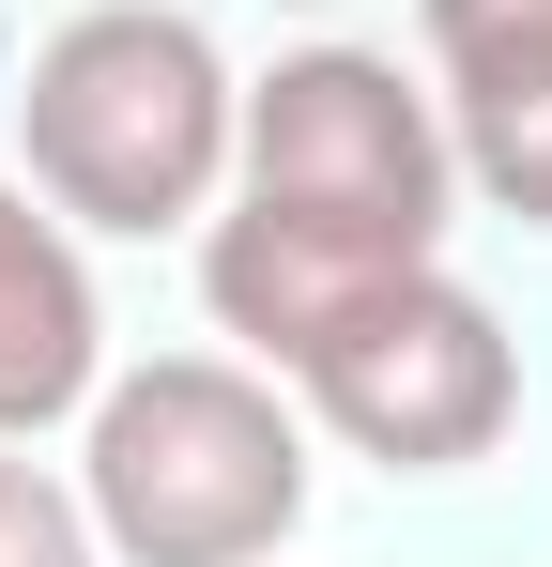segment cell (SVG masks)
<instances>
[{
	"instance_id": "1",
	"label": "cell",
	"mask_w": 552,
	"mask_h": 567,
	"mask_svg": "<svg viewBox=\"0 0 552 567\" xmlns=\"http://www.w3.org/2000/svg\"><path fill=\"white\" fill-rule=\"evenodd\" d=\"M231 123H246V78L215 62L200 16L92 0L16 78V169L62 230H184L231 199Z\"/></svg>"
},
{
	"instance_id": "2",
	"label": "cell",
	"mask_w": 552,
	"mask_h": 567,
	"mask_svg": "<svg viewBox=\"0 0 552 567\" xmlns=\"http://www.w3.org/2000/svg\"><path fill=\"white\" fill-rule=\"evenodd\" d=\"M78 506L108 567H276L307 522V414L246 353L108 369L78 414Z\"/></svg>"
},
{
	"instance_id": "3",
	"label": "cell",
	"mask_w": 552,
	"mask_h": 567,
	"mask_svg": "<svg viewBox=\"0 0 552 567\" xmlns=\"http://www.w3.org/2000/svg\"><path fill=\"white\" fill-rule=\"evenodd\" d=\"M231 199H276L338 246H384V261H446V107L415 93L384 47H292L276 78H246V123H231Z\"/></svg>"
},
{
	"instance_id": "4",
	"label": "cell",
	"mask_w": 552,
	"mask_h": 567,
	"mask_svg": "<svg viewBox=\"0 0 552 567\" xmlns=\"http://www.w3.org/2000/svg\"><path fill=\"white\" fill-rule=\"evenodd\" d=\"M292 399H307L354 461H384V475H460V461L507 445V414H522V353H507V322H491L446 261H399L354 322L307 338Z\"/></svg>"
},
{
	"instance_id": "5",
	"label": "cell",
	"mask_w": 552,
	"mask_h": 567,
	"mask_svg": "<svg viewBox=\"0 0 552 567\" xmlns=\"http://www.w3.org/2000/svg\"><path fill=\"white\" fill-rule=\"evenodd\" d=\"M108 383V307H92L78 230L31 185H0V445H47Z\"/></svg>"
},
{
	"instance_id": "6",
	"label": "cell",
	"mask_w": 552,
	"mask_h": 567,
	"mask_svg": "<svg viewBox=\"0 0 552 567\" xmlns=\"http://www.w3.org/2000/svg\"><path fill=\"white\" fill-rule=\"evenodd\" d=\"M446 154L491 215L552 230V47H507V62H460L446 78Z\"/></svg>"
},
{
	"instance_id": "7",
	"label": "cell",
	"mask_w": 552,
	"mask_h": 567,
	"mask_svg": "<svg viewBox=\"0 0 552 567\" xmlns=\"http://www.w3.org/2000/svg\"><path fill=\"white\" fill-rule=\"evenodd\" d=\"M0 567H108L78 475H47L31 445H0Z\"/></svg>"
},
{
	"instance_id": "8",
	"label": "cell",
	"mask_w": 552,
	"mask_h": 567,
	"mask_svg": "<svg viewBox=\"0 0 552 567\" xmlns=\"http://www.w3.org/2000/svg\"><path fill=\"white\" fill-rule=\"evenodd\" d=\"M415 31H430V62H507V47H552V0H415Z\"/></svg>"
}]
</instances>
